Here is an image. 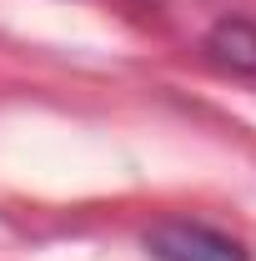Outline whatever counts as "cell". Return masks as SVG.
<instances>
[{
	"label": "cell",
	"mask_w": 256,
	"mask_h": 261,
	"mask_svg": "<svg viewBox=\"0 0 256 261\" xmlns=\"http://www.w3.org/2000/svg\"><path fill=\"white\" fill-rule=\"evenodd\" d=\"M206 50L226 65V70H246L256 75V25L251 20H221L206 35Z\"/></svg>",
	"instance_id": "obj_2"
},
{
	"label": "cell",
	"mask_w": 256,
	"mask_h": 261,
	"mask_svg": "<svg viewBox=\"0 0 256 261\" xmlns=\"http://www.w3.org/2000/svg\"><path fill=\"white\" fill-rule=\"evenodd\" d=\"M146 251L156 261H251L241 251V241L211 226H196V221H156L146 231Z\"/></svg>",
	"instance_id": "obj_1"
}]
</instances>
